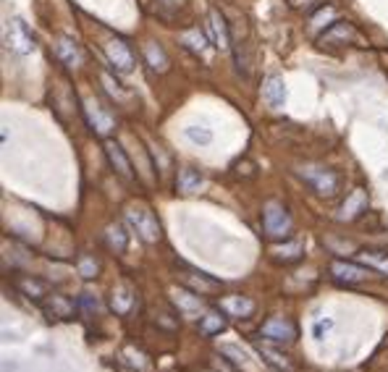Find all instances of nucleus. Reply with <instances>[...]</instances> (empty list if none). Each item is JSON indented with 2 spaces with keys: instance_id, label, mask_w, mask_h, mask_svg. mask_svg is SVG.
Returning <instances> with one entry per match:
<instances>
[{
  "instance_id": "nucleus-1",
  "label": "nucleus",
  "mask_w": 388,
  "mask_h": 372,
  "mask_svg": "<svg viewBox=\"0 0 388 372\" xmlns=\"http://www.w3.org/2000/svg\"><path fill=\"white\" fill-rule=\"evenodd\" d=\"M262 228H265L267 239H289L294 228L289 210L276 199H267L265 208H262Z\"/></svg>"
},
{
  "instance_id": "nucleus-2",
  "label": "nucleus",
  "mask_w": 388,
  "mask_h": 372,
  "mask_svg": "<svg viewBox=\"0 0 388 372\" xmlns=\"http://www.w3.org/2000/svg\"><path fill=\"white\" fill-rule=\"evenodd\" d=\"M126 220L137 228V234L142 236L147 244L160 242V223H157V218L153 215L150 208H145V205H129V208H126Z\"/></svg>"
},
{
  "instance_id": "nucleus-3",
  "label": "nucleus",
  "mask_w": 388,
  "mask_h": 372,
  "mask_svg": "<svg viewBox=\"0 0 388 372\" xmlns=\"http://www.w3.org/2000/svg\"><path fill=\"white\" fill-rule=\"evenodd\" d=\"M299 176L304 179V184H310L312 189L318 191L320 197H333L338 191V176L336 171L331 168H323V165H304Z\"/></svg>"
},
{
  "instance_id": "nucleus-4",
  "label": "nucleus",
  "mask_w": 388,
  "mask_h": 372,
  "mask_svg": "<svg viewBox=\"0 0 388 372\" xmlns=\"http://www.w3.org/2000/svg\"><path fill=\"white\" fill-rule=\"evenodd\" d=\"M6 47L16 55H32L35 52V37L29 32V26L21 18H11L6 24Z\"/></svg>"
},
{
  "instance_id": "nucleus-5",
  "label": "nucleus",
  "mask_w": 388,
  "mask_h": 372,
  "mask_svg": "<svg viewBox=\"0 0 388 372\" xmlns=\"http://www.w3.org/2000/svg\"><path fill=\"white\" fill-rule=\"evenodd\" d=\"M105 55H108V61H111L116 74H131L134 66H137L134 52H131V47L121 37H111V40L105 43Z\"/></svg>"
},
{
  "instance_id": "nucleus-6",
  "label": "nucleus",
  "mask_w": 388,
  "mask_h": 372,
  "mask_svg": "<svg viewBox=\"0 0 388 372\" xmlns=\"http://www.w3.org/2000/svg\"><path fill=\"white\" fill-rule=\"evenodd\" d=\"M84 115H87V123H89V129L95 131L97 137L108 139L113 129H116V118H113L108 108L97 103V100H87L84 103Z\"/></svg>"
},
{
  "instance_id": "nucleus-7",
  "label": "nucleus",
  "mask_w": 388,
  "mask_h": 372,
  "mask_svg": "<svg viewBox=\"0 0 388 372\" xmlns=\"http://www.w3.org/2000/svg\"><path fill=\"white\" fill-rule=\"evenodd\" d=\"M103 150H105V157H108V163H111L113 171L121 176V179H126V181H134V171H131V160H129V155H126V150L111 137L103 142Z\"/></svg>"
},
{
  "instance_id": "nucleus-8",
  "label": "nucleus",
  "mask_w": 388,
  "mask_h": 372,
  "mask_svg": "<svg viewBox=\"0 0 388 372\" xmlns=\"http://www.w3.org/2000/svg\"><path fill=\"white\" fill-rule=\"evenodd\" d=\"M260 336L273 341V344H292L294 338H296V328H294V322L286 320V317H270V320L262 322Z\"/></svg>"
},
{
  "instance_id": "nucleus-9",
  "label": "nucleus",
  "mask_w": 388,
  "mask_h": 372,
  "mask_svg": "<svg viewBox=\"0 0 388 372\" xmlns=\"http://www.w3.org/2000/svg\"><path fill=\"white\" fill-rule=\"evenodd\" d=\"M372 268H365V265H357V262H344V260H333L331 262V276L338 283H360L370 276Z\"/></svg>"
},
{
  "instance_id": "nucleus-10",
  "label": "nucleus",
  "mask_w": 388,
  "mask_h": 372,
  "mask_svg": "<svg viewBox=\"0 0 388 372\" xmlns=\"http://www.w3.org/2000/svg\"><path fill=\"white\" fill-rule=\"evenodd\" d=\"M354 37H357V29H354V24H349V21H333V24L328 26L326 32L320 35V45H323V47L346 45V43H352Z\"/></svg>"
},
{
  "instance_id": "nucleus-11",
  "label": "nucleus",
  "mask_w": 388,
  "mask_h": 372,
  "mask_svg": "<svg viewBox=\"0 0 388 372\" xmlns=\"http://www.w3.org/2000/svg\"><path fill=\"white\" fill-rule=\"evenodd\" d=\"M207 21H210V32H213V47H216V50H223V52L231 50V29L226 24L223 13L213 9L210 11V16H207Z\"/></svg>"
},
{
  "instance_id": "nucleus-12",
  "label": "nucleus",
  "mask_w": 388,
  "mask_h": 372,
  "mask_svg": "<svg viewBox=\"0 0 388 372\" xmlns=\"http://www.w3.org/2000/svg\"><path fill=\"white\" fill-rule=\"evenodd\" d=\"M179 43L187 47L189 52H194V55H199V58H207L210 55V40H207V35L199 29V26H192V29H184L182 35H179Z\"/></svg>"
},
{
  "instance_id": "nucleus-13",
  "label": "nucleus",
  "mask_w": 388,
  "mask_h": 372,
  "mask_svg": "<svg viewBox=\"0 0 388 372\" xmlns=\"http://www.w3.org/2000/svg\"><path fill=\"white\" fill-rule=\"evenodd\" d=\"M221 310H223L228 317L242 320V317H250L252 312H255V302L247 299V296L231 294V296H223V299H221Z\"/></svg>"
},
{
  "instance_id": "nucleus-14",
  "label": "nucleus",
  "mask_w": 388,
  "mask_h": 372,
  "mask_svg": "<svg viewBox=\"0 0 388 372\" xmlns=\"http://www.w3.org/2000/svg\"><path fill=\"white\" fill-rule=\"evenodd\" d=\"M367 210V191L365 189H354L346 202L341 205L338 210V220H354V218H360Z\"/></svg>"
},
{
  "instance_id": "nucleus-15",
  "label": "nucleus",
  "mask_w": 388,
  "mask_h": 372,
  "mask_svg": "<svg viewBox=\"0 0 388 372\" xmlns=\"http://www.w3.org/2000/svg\"><path fill=\"white\" fill-rule=\"evenodd\" d=\"M262 100H265L270 108H284L286 103V84L281 77H267L265 81H262Z\"/></svg>"
},
{
  "instance_id": "nucleus-16",
  "label": "nucleus",
  "mask_w": 388,
  "mask_h": 372,
  "mask_svg": "<svg viewBox=\"0 0 388 372\" xmlns=\"http://www.w3.org/2000/svg\"><path fill=\"white\" fill-rule=\"evenodd\" d=\"M105 242H108V247H111L116 254H121V252H126V247H129V234H126V228H123L121 223H111L105 228Z\"/></svg>"
},
{
  "instance_id": "nucleus-17",
  "label": "nucleus",
  "mask_w": 388,
  "mask_h": 372,
  "mask_svg": "<svg viewBox=\"0 0 388 372\" xmlns=\"http://www.w3.org/2000/svg\"><path fill=\"white\" fill-rule=\"evenodd\" d=\"M173 304L179 307L187 315H194V312L202 310V299L194 291H184V288H173Z\"/></svg>"
},
{
  "instance_id": "nucleus-18",
  "label": "nucleus",
  "mask_w": 388,
  "mask_h": 372,
  "mask_svg": "<svg viewBox=\"0 0 388 372\" xmlns=\"http://www.w3.org/2000/svg\"><path fill=\"white\" fill-rule=\"evenodd\" d=\"M145 58L147 63H150V69L157 71V74H165L168 71V55H165V50L160 47V45L155 43H145Z\"/></svg>"
},
{
  "instance_id": "nucleus-19",
  "label": "nucleus",
  "mask_w": 388,
  "mask_h": 372,
  "mask_svg": "<svg viewBox=\"0 0 388 372\" xmlns=\"http://www.w3.org/2000/svg\"><path fill=\"white\" fill-rule=\"evenodd\" d=\"M55 52H58V58H61L66 66H71V69L82 63V52H79L77 43H74V40H69V37H61V40H58V45H55Z\"/></svg>"
},
{
  "instance_id": "nucleus-20",
  "label": "nucleus",
  "mask_w": 388,
  "mask_h": 372,
  "mask_svg": "<svg viewBox=\"0 0 388 372\" xmlns=\"http://www.w3.org/2000/svg\"><path fill=\"white\" fill-rule=\"evenodd\" d=\"M113 310L118 312V315H126L131 310V304H134V291H131V286L121 283L113 288Z\"/></svg>"
},
{
  "instance_id": "nucleus-21",
  "label": "nucleus",
  "mask_w": 388,
  "mask_h": 372,
  "mask_svg": "<svg viewBox=\"0 0 388 372\" xmlns=\"http://www.w3.org/2000/svg\"><path fill=\"white\" fill-rule=\"evenodd\" d=\"M221 330H226V320L221 312H205V317L199 320V333L205 338H213L218 336Z\"/></svg>"
},
{
  "instance_id": "nucleus-22",
  "label": "nucleus",
  "mask_w": 388,
  "mask_h": 372,
  "mask_svg": "<svg viewBox=\"0 0 388 372\" xmlns=\"http://www.w3.org/2000/svg\"><path fill=\"white\" fill-rule=\"evenodd\" d=\"M176 186H179V191H184V194H192V191H197L199 186H202V174L194 171V168H184V171H179Z\"/></svg>"
},
{
  "instance_id": "nucleus-23",
  "label": "nucleus",
  "mask_w": 388,
  "mask_h": 372,
  "mask_svg": "<svg viewBox=\"0 0 388 372\" xmlns=\"http://www.w3.org/2000/svg\"><path fill=\"white\" fill-rule=\"evenodd\" d=\"M16 286H18V291L26 294L29 299H43V296H48V286H45L43 281H35V278H18Z\"/></svg>"
},
{
  "instance_id": "nucleus-24",
  "label": "nucleus",
  "mask_w": 388,
  "mask_h": 372,
  "mask_svg": "<svg viewBox=\"0 0 388 372\" xmlns=\"http://www.w3.org/2000/svg\"><path fill=\"white\" fill-rule=\"evenodd\" d=\"M360 260H362L367 268L375 270V273L388 276V252H362Z\"/></svg>"
},
{
  "instance_id": "nucleus-25",
  "label": "nucleus",
  "mask_w": 388,
  "mask_h": 372,
  "mask_svg": "<svg viewBox=\"0 0 388 372\" xmlns=\"http://www.w3.org/2000/svg\"><path fill=\"white\" fill-rule=\"evenodd\" d=\"M100 84H103V89L113 97V100H126V97H129V92H126L108 71H100Z\"/></svg>"
},
{
  "instance_id": "nucleus-26",
  "label": "nucleus",
  "mask_w": 388,
  "mask_h": 372,
  "mask_svg": "<svg viewBox=\"0 0 388 372\" xmlns=\"http://www.w3.org/2000/svg\"><path fill=\"white\" fill-rule=\"evenodd\" d=\"M257 351H260V356H262V359H265V362L270 364V367H276L278 372H292V367H289V362H286V359H284V356H281V354H276L273 349L260 346Z\"/></svg>"
},
{
  "instance_id": "nucleus-27",
  "label": "nucleus",
  "mask_w": 388,
  "mask_h": 372,
  "mask_svg": "<svg viewBox=\"0 0 388 372\" xmlns=\"http://www.w3.org/2000/svg\"><path fill=\"white\" fill-rule=\"evenodd\" d=\"M77 268H79V276L84 278V281H92V278H97V270H100V265H97L95 257L84 254V257H79Z\"/></svg>"
},
{
  "instance_id": "nucleus-28",
  "label": "nucleus",
  "mask_w": 388,
  "mask_h": 372,
  "mask_svg": "<svg viewBox=\"0 0 388 372\" xmlns=\"http://www.w3.org/2000/svg\"><path fill=\"white\" fill-rule=\"evenodd\" d=\"M50 312L55 317H69L71 312H74V304L66 299V296H50Z\"/></svg>"
},
{
  "instance_id": "nucleus-29",
  "label": "nucleus",
  "mask_w": 388,
  "mask_h": 372,
  "mask_svg": "<svg viewBox=\"0 0 388 372\" xmlns=\"http://www.w3.org/2000/svg\"><path fill=\"white\" fill-rule=\"evenodd\" d=\"M187 137H189L194 145H210V142H213V131L205 129V126H189V129H187Z\"/></svg>"
},
{
  "instance_id": "nucleus-30",
  "label": "nucleus",
  "mask_w": 388,
  "mask_h": 372,
  "mask_svg": "<svg viewBox=\"0 0 388 372\" xmlns=\"http://www.w3.org/2000/svg\"><path fill=\"white\" fill-rule=\"evenodd\" d=\"M221 351H223L226 356H231L233 362L239 364V367H244V370H250L252 367V362H250V356H247V351H242V349H236V346H221Z\"/></svg>"
},
{
  "instance_id": "nucleus-31",
  "label": "nucleus",
  "mask_w": 388,
  "mask_h": 372,
  "mask_svg": "<svg viewBox=\"0 0 388 372\" xmlns=\"http://www.w3.org/2000/svg\"><path fill=\"white\" fill-rule=\"evenodd\" d=\"M273 254H276V260H286V262H292V260H299V254H302V244L299 242H294L292 247H281V249H273Z\"/></svg>"
},
{
  "instance_id": "nucleus-32",
  "label": "nucleus",
  "mask_w": 388,
  "mask_h": 372,
  "mask_svg": "<svg viewBox=\"0 0 388 372\" xmlns=\"http://www.w3.org/2000/svg\"><path fill=\"white\" fill-rule=\"evenodd\" d=\"M77 304L87 312V315H95V312L100 310V304H97V299H95L92 294H87V291H84L82 296H79V302H77Z\"/></svg>"
},
{
  "instance_id": "nucleus-33",
  "label": "nucleus",
  "mask_w": 388,
  "mask_h": 372,
  "mask_svg": "<svg viewBox=\"0 0 388 372\" xmlns=\"http://www.w3.org/2000/svg\"><path fill=\"white\" fill-rule=\"evenodd\" d=\"M331 328V320H320L318 325H315V330H312V333H315V338H320L323 336V330H328Z\"/></svg>"
},
{
  "instance_id": "nucleus-34",
  "label": "nucleus",
  "mask_w": 388,
  "mask_h": 372,
  "mask_svg": "<svg viewBox=\"0 0 388 372\" xmlns=\"http://www.w3.org/2000/svg\"><path fill=\"white\" fill-rule=\"evenodd\" d=\"M160 3H163L165 9H182L187 0H160Z\"/></svg>"
}]
</instances>
